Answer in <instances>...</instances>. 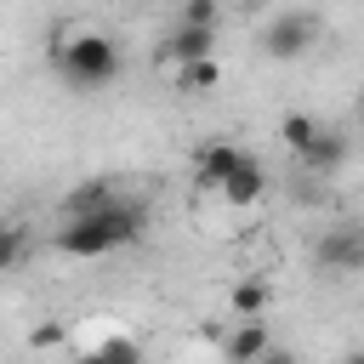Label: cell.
<instances>
[{
	"instance_id": "2",
	"label": "cell",
	"mask_w": 364,
	"mask_h": 364,
	"mask_svg": "<svg viewBox=\"0 0 364 364\" xmlns=\"http://www.w3.org/2000/svg\"><path fill=\"white\" fill-rule=\"evenodd\" d=\"M51 63H57V80L68 91L91 97V91L119 80V40L102 34V28H74V34H63L51 46Z\"/></svg>"
},
{
	"instance_id": "8",
	"label": "cell",
	"mask_w": 364,
	"mask_h": 364,
	"mask_svg": "<svg viewBox=\"0 0 364 364\" xmlns=\"http://www.w3.org/2000/svg\"><path fill=\"white\" fill-rule=\"evenodd\" d=\"M245 154H250V148H239V142H228V136L210 142V148H199V182H205V188H222V182L239 171Z\"/></svg>"
},
{
	"instance_id": "12",
	"label": "cell",
	"mask_w": 364,
	"mask_h": 364,
	"mask_svg": "<svg viewBox=\"0 0 364 364\" xmlns=\"http://www.w3.org/2000/svg\"><path fill=\"white\" fill-rule=\"evenodd\" d=\"M228 307H233V318H262V313H267V284H262V279H245V284H233Z\"/></svg>"
},
{
	"instance_id": "18",
	"label": "cell",
	"mask_w": 364,
	"mask_h": 364,
	"mask_svg": "<svg viewBox=\"0 0 364 364\" xmlns=\"http://www.w3.org/2000/svg\"><path fill=\"white\" fill-rule=\"evenodd\" d=\"M341 364H364V353H353V358H341Z\"/></svg>"
},
{
	"instance_id": "17",
	"label": "cell",
	"mask_w": 364,
	"mask_h": 364,
	"mask_svg": "<svg viewBox=\"0 0 364 364\" xmlns=\"http://www.w3.org/2000/svg\"><path fill=\"white\" fill-rule=\"evenodd\" d=\"M256 364H296V353H290V347H273V341H267V353H262Z\"/></svg>"
},
{
	"instance_id": "7",
	"label": "cell",
	"mask_w": 364,
	"mask_h": 364,
	"mask_svg": "<svg viewBox=\"0 0 364 364\" xmlns=\"http://www.w3.org/2000/svg\"><path fill=\"white\" fill-rule=\"evenodd\" d=\"M165 57H171V63H199V57H216V28L176 23V28L165 34Z\"/></svg>"
},
{
	"instance_id": "10",
	"label": "cell",
	"mask_w": 364,
	"mask_h": 364,
	"mask_svg": "<svg viewBox=\"0 0 364 364\" xmlns=\"http://www.w3.org/2000/svg\"><path fill=\"white\" fill-rule=\"evenodd\" d=\"M108 199H114V182H108V176H85V182L68 188L63 216H85V210H97V205H108Z\"/></svg>"
},
{
	"instance_id": "4",
	"label": "cell",
	"mask_w": 364,
	"mask_h": 364,
	"mask_svg": "<svg viewBox=\"0 0 364 364\" xmlns=\"http://www.w3.org/2000/svg\"><path fill=\"white\" fill-rule=\"evenodd\" d=\"M313 267L318 273H364V222H330L313 239Z\"/></svg>"
},
{
	"instance_id": "11",
	"label": "cell",
	"mask_w": 364,
	"mask_h": 364,
	"mask_svg": "<svg viewBox=\"0 0 364 364\" xmlns=\"http://www.w3.org/2000/svg\"><path fill=\"white\" fill-rule=\"evenodd\" d=\"M222 80V68H216V57H199V63H176V91H188V97H199V91H210Z\"/></svg>"
},
{
	"instance_id": "1",
	"label": "cell",
	"mask_w": 364,
	"mask_h": 364,
	"mask_svg": "<svg viewBox=\"0 0 364 364\" xmlns=\"http://www.w3.org/2000/svg\"><path fill=\"white\" fill-rule=\"evenodd\" d=\"M142 228H148V210H142L136 199H119V193H114L108 205L85 210V216H68V222L57 228V250H63V256H80V262L114 256V250L136 245Z\"/></svg>"
},
{
	"instance_id": "3",
	"label": "cell",
	"mask_w": 364,
	"mask_h": 364,
	"mask_svg": "<svg viewBox=\"0 0 364 364\" xmlns=\"http://www.w3.org/2000/svg\"><path fill=\"white\" fill-rule=\"evenodd\" d=\"M318 34H324V23H318L313 11H279V17L262 28V57L296 63V57H307V51L318 46Z\"/></svg>"
},
{
	"instance_id": "9",
	"label": "cell",
	"mask_w": 364,
	"mask_h": 364,
	"mask_svg": "<svg viewBox=\"0 0 364 364\" xmlns=\"http://www.w3.org/2000/svg\"><path fill=\"white\" fill-rule=\"evenodd\" d=\"M267 341H273V336H267L262 318H239V330L222 341V353H228V364H256V358L267 353Z\"/></svg>"
},
{
	"instance_id": "19",
	"label": "cell",
	"mask_w": 364,
	"mask_h": 364,
	"mask_svg": "<svg viewBox=\"0 0 364 364\" xmlns=\"http://www.w3.org/2000/svg\"><path fill=\"white\" fill-rule=\"evenodd\" d=\"M358 125H364V91H358Z\"/></svg>"
},
{
	"instance_id": "5",
	"label": "cell",
	"mask_w": 364,
	"mask_h": 364,
	"mask_svg": "<svg viewBox=\"0 0 364 364\" xmlns=\"http://www.w3.org/2000/svg\"><path fill=\"white\" fill-rule=\"evenodd\" d=\"M347 154H353V148H347V136H341V131H330V125H318V136H313L296 159H301V171H307V176H318V182H324V176H336V171L347 165Z\"/></svg>"
},
{
	"instance_id": "15",
	"label": "cell",
	"mask_w": 364,
	"mask_h": 364,
	"mask_svg": "<svg viewBox=\"0 0 364 364\" xmlns=\"http://www.w3.org/2000/svg\"><path fill=\"white\" fill-rule=\"evenodd\" d=\"M23 256H28V233L17 222H0V273H11Z\"/></svg>"
},
{
	"instance_id": "14",
	"label": "cell",
	"mask_w": 364,
	"mask_h": 364,
	"mask_svg": "<svg viewBox=\"0 0 364 364\" xmlns=\"http://www.w3.org/2000/svg\"><path fill=\"white\" fill-rule=\"evenodd\" d=\"M279 136H284V148H290V154H301V148L318 136V119H313V114H301V108H290V114L279 119Z\"/></svg>"
},
{
	"instance_id": "16",
	"label": "cell",
	"mask_w": 364,
	"mask_h": 364,
	"mask_svg": "<svg viewBox=\"0 0 364 364\" xmlns=\"http://www.w3.org/2000/svg\"><path fill=\"white\" fill-rule=\"evenodd\" d=\"M216 17H222L216 0H182L176 6V23H193V28H216Z\"/></svg>"
},
{
	"instance_id": "20",
	"label": "cell",
	"mask_w": 364,
	"mask_h": 364,
	"mask_svg": "<svg viewBox=\"0 0 364 364\" xmlns=\"http://www.w3.org/2000/svg\"><path fill=\"white\" fill-rule=\"evenodd\" d=\"M245 6H267V0H245Z\"/></svg>"
},
{
	"instance_id": "13",
	"label": "cell",
	"mask_w": 364,
	"mask_h": 364,
	"mask_svg": "<svg viewBox=\"0 0 364 364\" xmlns=\"http://www.w3.org/2000/svg\"><path fill=\"white\" fill-rule=\"evenodd\" d=\"M85 364H142V347L131 336H108V341H97L85 353Z\"/></svg>"
},
{
	"instance_id": "6",
	"label": "cell",
	"mask_w": 364,
	"mask_h": 364,
	"mask_svg": "<svg viewBox=\"0 0 364 364\" xmlns=\"http://www.w3.org/2000/svg\"><path fill=\"white\" fill-rule=\"evenodd\" d=\"M216 193H222L228 205H239V210H245V205H256V199L267 193V171H262V159H256V154H245V159H239V171H233Z\"/></svg>"
}]
</instances>
